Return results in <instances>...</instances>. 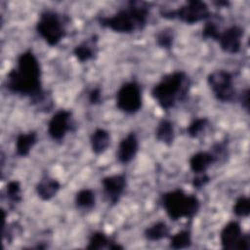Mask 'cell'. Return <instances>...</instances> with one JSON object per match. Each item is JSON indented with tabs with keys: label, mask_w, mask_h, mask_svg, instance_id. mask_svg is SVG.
<instances>
[{
	"label": "cell",
	"mask_w": 250,
	"mask_h": 250,
	"mask_svg": "<svg viewBox=\"0 0 250 250\" xmlns=\"http://www.w3.org/2000/svg\"><path fill=\"white\" fill-rule=\"evenodd\" d=\"M6 88L11 93L28 97L34 104H45L46 93L42 90L41 67L31 50L18 57L16 67L7 74Z\"/></svg>",
	"instance_id": "1"
},
{
	"label": "cell",
	"mask_w": 250,
	"mask_h": 250,
	"mask_svg": "<svg viewBox=\"0 0 250 250\" xmlns=\"http://www.w3.org/2000/svg\"><path fill=\"white\" fill-rule=\"evenodd\" d=\"M87 249H123V246L116 243L114 240L109 238L105 233L102 231H95L93 232L88 241V245L86 246Z\"/></svg>",
	"instance_id": "18"
},
{
	"label": "cell",
	"mask_w": 250,
	"mask_h": 250,
	"mask_svg": "<svg viewBox=\"0 0 250 250\" xmlns=\"http://www.w3.org/2000/svg\"><path fill=\"white\" fill-rule=\"evenodd\" d=\"M98 52V36L93 35L91 38L78 44L73 49V54L80 62H86L93 60Z\"/></svg>",
	"instance_id": "15"
},
{
	"label": "cell",
	"mask_w": 250,
	"mask_h": 250,
	"mask_svg": "<svg viewBox=\"0 0 250 250\" xmlns=\"http://www.w3.org/2000/svg\"><path fill=\"white\" fill-rule=\"evenodd\" d=\"M6 193L9 200L13 203H19L21 201V184L18 181H11L6 188Z\"/></svg>",
	"instance_id": "26"
},
{
	"label": "cell",
	"mask_w": 250,
	"mask_h": 250,
	"mask_svg": "<svg viewBox=\"0 0 250 250\" xmlns=\"http://www.w3.org/2000/svg\"><path fill=\"white\" fill-rule=\"evenodd\" d=\"M156 42L158 46L164 49H170L174 42V33L173 30L170 28H165L161 30L156 35Z\"/></svg>",
	"instance_id": "27"
},
{
	"label": "cell",
	"mask_w": 250,
	"mask_h": 250,
	"mask_svg": "<svg viewBox=\"0 0 250 250\" xmlns=\"http://www.w3.org/2000/svg\"><path fill=\"white\" fill-rule=\"evenodd\" d=\"M207 83L214 97L222 102H231L235 96L232 74L227 70H215L207 76Z\"/></svg>",
	"instance_id": "8"
},
{
	"label": "cell",
	"mask_w": 250,
	"mask_h": 250,
	"mask_svg": "<svg viewBox=\"0 0 250 250\" xmlns=\"http://www.w3.org/2000/svg\"><path fill=\"white\" fill-rule=\"evenodd\" d=\"M155 137L159 142L165 144L166 146H171L175 138L173 124L167 119L161 120L156 127Z\"/></svg>",
	"instance_id": "20"
},
{
	"label": "cell",
	"mask_w": 250,
	"mask_h": 250,
	"mask_svg": "<svg viewBox=\"0 0 250 250\" xmlns=\"http://www.w3.org/2000/svg\"><path fill=\"white\" fill-rule=\"evenodd\" d=\"M170 234L169 227L164 222H157L146 228L144 235L149 241H158L168 237Z\"/></svg>",
	"instance_id": "21"
},
{
	"label": "cell",
	"mask_w": 250,
	"mask_h": 250,
	"mask_svg": "<svg viewBox=\"0 0 250 250\" xmlns=\"http://www.w3.org/2000/svg\"><path fill=\"white\" fill-rule=\"evenodd\" d=\"M38 141V135L35 131L20 134L16 139V153L21 157L27 156Z\"/></svg>",
	"instance_id": "16"
},
{
	"label": "cell",
	"mask_w": 250,
	"mask_h": 250,
	"mask_svg": "<svg viewBox=\"0 0 250 250\" xmlns=\"http://www.w3.org/2000/svg\"><path fill=\"white\" fill-rule=\"evenodd\" d=\"M210 181V178L208 175H206L205 173H201L198 174L197 177H195L192 180V186L196 188H201L202 187H204L206 184H208V182Z\"/></svg>",
	"instance_id": "30"
},
{
	"label": "cell",
	"mask_w": 250,
	"mask_h": 250,
	"mask_svg": "<svg viewBox=\"0 0 250 250\" xmlns=\"http://www.w3.org/2000/svg\"><path fill=\"white\" fill-rule=\"evenodd\" d=\"M116 106L127 114H134L142 107V90L139 83L129 81L124 83L116 93Z\"/></svg>",
	"instance_id": "7"
},
{
	"label": "cell",
	"mask_w": 250,
	"mask_h": 250,
	"mask_svg": "<svg viewBox=\"0 0 250 250\" xmlns=\"http://www.w3.org/2000/svg\"><path fill=\"white\" fill-rule=\"evenodd\" d=\"M233 213L238 217H248L250 214V200L247 196H239L234 205H233Z\"/></svg>",
	"instance_id": "25"
},
{
	"label": "cell",
	"mask_w": 250,
	"mask_h": 250,
	"mask_svg": "<svg viewBox=\"0 0 250 250\" xmlns=\"http://www.w3.org/2000/svg\"><path fill=\"white\" fill-rule=\"evenodd\" d=\"M48 134L54 141H62L71 130V111L61 109L48 122Z\"/></svg>",
	"instance_id": "10"
},
{
	"label": "cell",
	"mask_w": 250,
	"mask_h": 250,
	"mask_svg": "<svg viewBox=\"0 0 250 250\" xmlns=\"http://www.w3.org/2000/svg\"><path fill=\"white\" fill-rule=\"evenodd\" d=\"M220 28L213 21H207L202 29V36L207 39H212L217 41L218 36L220 34Z\"/></svg>",
	"instance_id": "28"
},
{
	"label": "cell",
	"mask_w": 250,
	"mask_h": 250,
	"mask_svg": "<svg viewBox=\"0 0 250 250\" xmlns=\"http://www.w3.org/2000/svg\"><path fill=\"white\" fill-rule=\"evenodd\" d=\"M102 186L107 201L114 205L119 201L126 188V177L123 174L106 176L103 178Z\"/></svg>",
	"instance_id": "12"
},
{
	"label": "cell",
	"mask_w": 250,
	"mask_h": 250,
	"mask_svg": "<svg viewBox=\"0 0 250 250\" xmlns=\"http://www.w3.org/2000/svg\"><path fill=\"white\" fill-rule=\"evenodd\" d=\"M209 120L206 117H200L194 119L187 128L188 135L190 138H197L208 126Z\"/></svg>",
	"instance_id": "24"
},
{
	"label": "cell",
	"mask_w": 250,
	"mask_h": 250,
	"mask_svg": "<svg viewBox=\"0 0 250 250\" xmlns=\"http://www.w3.org/2000/svg\"><path fill=\"white\" fill-rule=\"evenodd\" d=\"M222 248L225 250H248L250 239L248 234H244L240 224L235 221L229 222L220 232Z\"/></svg>",
	"instance_id": "9"
},
{
	"label": "cell",
	"mask_w": 250,
	"mask_h": 250,
	"mask_svg": "<svg viewBox=\"0 0 250 250\" xmlns=\"http://www.w3.org/2000/svg\"><path fill=\"white\" fill-rule=\"evenodd\" d=\"M191 232L188 229H183L171 236L170 247L173 249H185L191 245Z\"/></svg>",
	"instance_id": "23"
},
{
	"label": "cell",
	"mask_w": 250,
	"mask_h": 250,
	"mask_svg": "<svg viewBox=\"0 0 250 250\" xmlns=\"http://www.w3.org/2000/svg\"><path fill=\"white\" fill-rule=\"evenodd\" d=\"M61 188V184L50 177H44L41 179L38 184L36 185V192L37 195L42 199V200H50L52 199L60 190Z\"/></svg>",
	"instance_id": "17"
},
{
	"label": "cell",
	"mask_w": 250,
	"mask_h": 250,
	"mask_svg": "<svg viewBox=\"0 0 250 250\" xmlns=\"http://www.w3.org/2000/svg\"><path fill=\"white\" fill-rule=\"evenodd\" d=\"M189 85V78L185 71H174L164 75L153 86L151 96L160 107L168 110L186 99Z\"/></svg>",
	"instance_id": "3"
},
{
	"label": "cell",
	"mask_w": 250,
	"mask_h": 250,
	"mask_svg": "<svg viewBox=\"0 0 250 250\" xmlns=\"http://www.w3.org/2000/svg\"><path fill=\"white\" fill-rule=\"evenodd\" d=\"M217 160V156L211 151H198L191 155L188 160L190 170L195 174L205 173L206 170Z\"/></svg>",
	"instance_id": "14"
},
{
	"label": "cell",
	"mask_w": 250,
	"mask_h": 250,
	"mask_svg": "<svg viewBox=\"0 0 250 250\" xmlns=\"http://www.w3.org/2000/svg\"><path fill=\"white\" fill-rule=\"evenodd\" d=\"M92 151L95 154H101L106 150L110 144V136L108 131L99 128L96 129L90 138Z\"/></svg>",
	"instance_id": "19"
},
{
	"label": "cell",
	"mask_w": 250,
	"mask_h": 250,
	"mask_svg": "<svg viewBox=\"0 0 250 250\" xmlns=\"http://www.w3.org/2000/svg\"><path fill=\"white\" fill-rule=\"evenodd\" d=\"M36 31L50 46L58 45L66 34L62 17L50 10L40 14L36 23Z\"/></svg>",
	"instance_id": "5"
},
{
	"label": "cell",
	"mask_w": 250,
	"mask_h": 250,
	"mask_svg": "<svg viewBox=\"0 0 250 250\" xmlns=\"http://www.w3.org/2000/svg\"><path fill=\"white\" fill-rule=\"evenodd\" d=\"M75 203L78 208L92 209L96 203L95 192L90 188L80 189L75 195Z\"/></svg>",
	"instance_id": "22"
},
{
	"label": "cell",
	"mask_w": 250,
	"mask_h": 250,
	"mask_svg": "<svg viewBox=\"0 0 250 250\" xmlns=\"http://www.w3.org/2000/svg\"><path fill=\"white\" fill-rule=\"evenodd\" d=\"M149 8L146 2L130 1L128 6L109 17H102L99 23L114 32L130 34L141 31L147 23Z\"/></svg>",
	"instance_id": "2"
},
{
	"label": "cell",
	"mask_w": 250,
	"mask_h": 250,
	"mask_svg": "<svg viewBox=\"0 0 250 250\" xmlns=\"http://www.w3.org/2000/svg\"><path fill=\"white\" fill-rule=\"evenodd\" d=\"M89 103L91 104H99L102 102V91L99 87L94 88L90 91L89 96H88Z\"/></svg>",
	"instance_id": "29"
},
{
	"label": "cell",
	"mask_w": 250,
	"mask_h": 250,
	"mask_svg": "<svg viewBox=\"0 0 250 250\" xmlns=\"http://www.w3.org/2000/svg\"><path fill=\"white\" fill-rule=\"evenodd\" d=\"M160 14L165 19H178L188 24L205 21L211 16L208 5L199 0H189L177 10H161Z\"/></svg>",
	"instance_id": "6"
},
{
	"label": "cell",
	"mask_w": 250,
	"mask_h": 250,
	"mask_svg": "<svg viewBox=\"0 0 250 250\" xmlns=\"http://www.w3.org/2000/svg\"><path fill=\"white\" fill-rule=\"evenodd\" d=\"M161 203L168 217L177 221L182 218H193L200 208V201L193 194L186 193L182 188L167 191L161 195Z\"/></svg>",
	"instance_id": "4"
},
{
	"label": "cell",
	"mask_w": 250,
	"mask_h": 250,
	"mask_svg": "<svg viewBox=\"0 0 250 250\" xmlns=\"http://www.w3.org/2000/svg\"><path fill=\"white\" fill-rule=\"evenodd\" d=\"M242 37L243 28L238 25H231L220 32L217 41L224 52L229 54H237L241 48Z\"/></svg>",
	"instance_id": "11"
},
{
	"label": "cell",
	"mask_w": 250,
	"mask_h": 250,
	"mask_svg": "<svg viewBox=\"0 0 250 250\" xmlns=\"http://www.w3.org/2000/svg\"><path fill=\"white\" fill-rule=\"evenodd\" d=\"M240 102L241 105L245 108L246 111H249V89L246 88L240 96Z\"/></svg>",
	"instance_id": "31"
},
{
	"label": "cell",
	"mask_w": 250,
	"mask_h": 250,
	"mask_svg": "<svg viewBox=\"0 0 250 250\" xmlns=\"http://www.w3.org/2000/svg\"><path fill=\"white\" fill-rule=\"evenodd\" d=\"M139 150V141L136 133L131 132L123 138L117 147L116 157L120 163L127 164L131 162Z\"/></svg>",
	"instance_id": "13"
}]
</instances>
